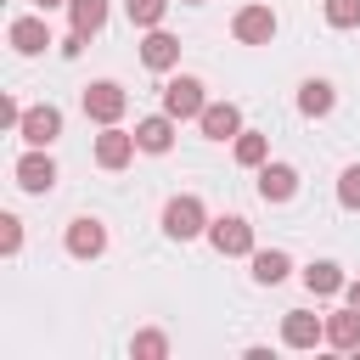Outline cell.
Listing matches in <instances>:
<instances>
[{
    "label": "cell",
    "instance_id": "cell-1",
    "mask_svg": "<svg viewBox=\"0 0 360 360\" xmlns=\"http://www.w3.org/2000/svg\"><path fill=\"white\" fill-rule=\"evenodd\" d=\"M163 236H169V242H197V236H208V208H202V197H191V191L169 197V202H163Z\"/></svg>",
    "mask_w": 360,
    "mask_h": 360
},
{
    "label": "cell",
    "instance_id": "cell-2",
    "mask_svg": "<svg viewBox=\"0 0 360 360\" xmlns=\"http://www.w3.org/2000/svg\"><path fill=\"white\" fill-rule=\"evenodd\" d=\"M79 101H84V118H90V124H118L124 107H129V90L112 84V79H96V84H84Z\"/></svg>",
    "mask_w": 360,
    "mask_h": 360
},
{
    "label": "cell",
    "instance_id": "cell-3",
    "mask_svg": "<svg viewBox=\"0 0 360 360\" xmlns=\"http://www.w3.org/2000/svg\"><path fill=\"white\" fill-rule=\"evenodd\" d=\"M208 242H214V253H225V259H253V225H248L242 214L208 219Z\"/></svg>",
    "mask_w": 360,
    "mask_h": 360
},
{
    "label": "cell",
    "instance_id": "cell-4",
    "mask_svg": "<svg viewBox=\"0 0 360 360\" xmlns=\"http://www.w3.org/2000/svg\"><path fill=\"white\" fill-rule=\"evenodd\" d=\"M276 28H281V22H276V11H270V6H259V0H253V6H242V11L231 17L236 45H270V39H276Z\"/></svg>",
    "mask_w": 360,
    "mask_h": 360
},
{
    "label": "cell",
    "instance_id": "cell-5",
    "mask_svg": "<svg viewBox=\"0 0 360 360\" xmlns=\"http://www.w3.org/2000/svg\"><path fill=\"white\" fill-rule=\"evenodd\" d=\"M202 107H208V96H202V79L197 73H180V79L163 84V112L169 118H197Z\"/></svg>",
    "mask_w": 360,
    "mask_h": 360
},
{
    "label": "cell",
    "instance_id": "cell-6",
    "mask_svg": "<svg viewBox=\"0 0 360 360\" xmlns=\"http://www.w3.org/2000/svg\"><path fill=\"white\" fill-rule=\"evenodd\" d=\"M11 174H17V186H22V191L45 197V191L56 186V158H51L45 146H28V152L17 158V169H11Z\"/></svg>",
    "mask_w": 360,
    "mask_h": 360
},
{
    "label": "cell",
    "instance_id": "cell-7",
    "mask_svg": "<svg viewBox=\"0 0 360 360\" xmlns=\"http://www.w3.org/2000/svg\"><path fill=\"white\" fill-rule=\"evenodd\" d=\"M17 135H22L28 146H51V141H62V107H51V101L28 107L22 124H17Z\"/></svg>",
    "mask_w": 360,
    "mask_h": 360
},
{
    "label": "cell",
    "instance_id": "cell-8",
    "mask_svg": "<svg viewBox=\"0 0 360 360\" xmlns=\"http://www.w3.org/2000/svg\"><path fill=\"white\" fill-rule=\"evenodd\" d=\"M68 253L73 259H101L107 253V225L101 219H90V214H79V219H68Z\"/></svg>",
    "mask_w": 360,
    "mask_h": 360
},
{
    "label": "cell",
    "instance_id": "cell-9",
    "mask_svg": "<svg viewBox=\"0 0 360 360\" xmlns=\"http://www.w3.org/2000/svg\"><path fill=\"white\" fill-rule=\"evenodd\" d=\"M197 129H202L208 141H236V135H242V107H236V101H208V107L197 112Z\"/></svg>",
    "mask_w": 360,
    "mask_h": 360
},
{
    "label": "cell",
    "instance_id": "cell-10",
    "mask_svg": "<svg viewBox=\"0 0 360 360\" xmlns=\"http://www.w3.org/2000/svg\"><path fill=\"white\" fill-rule=\"evenodd\" d=\"M135 152H141V146H135V129L101 124V135H96V163H101V169H124Z\"/></svg>",
    "mask_w": 360,
    "mask_h": 360
},
{
    "label": "cell",
    "instance_id": "cell-11",
    "mask_svg": "<svg viewBox=\"0 0 360 360\" xmlns=\"http://www.w3.org/2000/svg\"><path fill=\"white\" fill-rule=\"evenodd\" d=\"M281 343L287 349H315V343H326V321L309 315V309H287L281 315Z\"/></svg>",
    "mask_w": 360,
    "mask_h": 360
},
{
    "label": "cell",
    "instance_id": "cell-12",
    "mask_svg": "<svg viewBox=\"0 0 360 360\" xmlns=\"http://www.w3.org/2000/svg\"><path fill=\"white\" fill-rule=\"evenodd\" d=\"M6 39H11V51H17V56H39L45 45H56V39H51V28H45V11H39V17H11Z\"/></svg>",
    "mask_w": 360,
    "mask_h": 360
},
{
    "label": "cell",
    "instance_id": "cell-13",
    "mask_svg": "<svg viewBox=\"0 0 360 360\" xmlns=\"http://www.w3.org/2000/svg\"><path fill=\"white\" fill-rule=\"evenodd\" d=\"M141 62H146L152 73L180 68V39H174L169 28H146V39H141Z\"/></svg>",
    "mask_w": 360,
    "mask_h": 360
},
{
    "label": "cell",
    "instance_id": "cell-14",
    "mask_svg": "<svg viewBox=\"0 0 360 360\" xmlns=\"http://www.w3.org/2000/svg\"><path fill=\"white\" fill-rule=\"evenodd\" d=\"M174 124H180V118H169V112L135 118V146H141V152H152V158H163V152L174 146Z\"/></svg>",
    "mask_w": 360,
    "mask_h": 360
},
{
    "label": "cell",
    "instance_id": "cell-15",
    "mask_svg": "<svg viewBox=\"0 0 360 360\" xmlns=\"http://www.w3.org/2000/svg\"><path fill=\"white\" fill-rule=\"evenodd\" d=\"M259 197L264 202H292L298 197V169L292 163H259Z\"/></svg>",
    "mask_w": 360,
    "mask_h": 360
},
{
    "label": "cell",
    "instance_id": "cell-16",
    "mask_svg": "<svg viewBox=\"0 0 360 360\" xmlns=\"http://www.w3.org/2000/svg\"><path fill=\"white\" fill-rule=\"evenodd\" d=\"M287 276H292V259L281 248H253V281L259 287H281Z\"/></svg>",
    "mask_w": 360,
    "mask_h": 360
},
{
    "label": "cell",
    "instance_id": "cell-17",
    "mask_svg": "<svg viewBox=\"0 0 360 360\" xmlns=\"http://www.w3.org/2000/svg\"><path fill=\"white\" fill-rule=\"evenodd\" d=\"M326 343L343 349V354H354L360 349V309H332L326 315Z\"/></svg>",
    "mask_w": 360,
    "mask_h": 360
},
{
    "label": "cell",
    "instance_id": "cell-18",
    "mask_svg": "<svg viewBox=\"0 0 360 360\" xmlns=\"http://www.w3.org/2000/svg\"><path fill=\"white\" fill-rule=\"evenodd\" d=\"M332 107H338V90H332L326 79H304V84H298V112H304V118H326Z\"/></svg>",
    "mask_w": 360,
    "mask_h": 360
},
{
    "label": "cell",
    "instance_id": "cell-19",
    "mask_svg": "<svg viewBox=\"0 0 360 360\" xmlns=\"http://www.w3.org/2000/svg\"><path fill=\"white\" fill-rule=\"evenodd\" d=\"M343 264H332V259H315V264H304V287L315 292V298H332V292H343Z\"/></svg>",
    "mask_w": 360,
    "mask_h": 360
},
{
    "label": "cell",
    "instance_id": "cell-20",
    "mask_svg": "<svg viewBox=\"0 0 360 360\" xmlns=\"http://www.w3.org/2000/svg\"><path fill=\"white\" fill-rule=\"evenodd\" d=\"M231 152H236V163H242V169H259V163H270V135L242 129V135L231 141Z\"/></svg>",
    "mask_w": 360,
    "mask_h": 360
},
{
    "label": "cell",
    "instance_id": "cell-21",
    "mask_svg": "<svg viewBox=\"0 0 360 360\" xmlns=\"http://www.w3.org/2000/svg\"><path fill=\"white\" fill-rule=\"evenodd\" d=\"M68 17L79 34H101L107 28V0H68Z\"/></svg>",
    "mask_w": 360,
    "mask_h": 360
},
{
    "label": "cell",
    "instance_id": "cell-22",
    "mask_svg": "<svg viewBox=\"0 0 360 360\" xmlns=\"http://www.w3.org/2000/svg\"><path fill=\"white\" fill-rule=\"evenodd\" d=\"M124 11H129V22H135V28H163L169 0H124Z\"/></svg>",
    "mask_w": 360,
    "mask_h": 360
},
{
    "label": "cell",
    "instance_id": "cell-23",
    "mask_svg": "<svg viewBox=\"0 0 360 360\" xmlns=\"http://www.w3.org/2000/svg\"><path fill=\"white\" fill-rule=\"evenodd\" d=\"M129 354H135V360H163V354H169V338H163V332H135V338H129Z\"/></svg>",
    "mask_w": 360,
    "mask_h": 360
},
{
    "label": "cell",
    "instance_id": "cell-24",
    "mask_svg": "<svg viewBox=\"0 0 360 360\" xmlns=\"http://www.w3.org/2000/svg\"><path fill=\"white\" fill-rule=\"evenodd\" d=\"M332 28H360V0H321Z\"/></svg>",
    "mask_w": 360,
    "mask_h": 360
},
{
    "label": "cell",
    "instance_id": "cell-25",
    "mask_svg": "<svg viewBox=\"0 0 360 360\" xmlns=\"http://www.w3.org/2000/svg\"><path fill=\"white\" fill-rule=\"evenodd\" d=\"M0 253H6V259L22 253V219H17V214H0Z\"/></svg>",
    "mask_w": 360,
    "mask_h": 360
},
{
    "label": "cell",
    "instance_id": "cell-26",
    "mask_svg": "<svg viewBox=\"0 0 360 360\" xmlns=\"http://www.w3.org/2000/svg\"><path fill=\"white\" fill-rule=\"evenodd\" d=\"M338 202H343V208H360V163H349V169L338 174Z\"/></svg>",
    "mask_w": 360,
    "mask_h": 360
},
{
    "label": "cell",
    "instance_id": "cell-27",
    "mask_svg": "<svg viewBox=\"0 0 360 360\" xmlns=\"http://www.w3.org/2000/svg\"><path fill=\"white\" fill-rule=\"evenodd\" d=\"M22 112H28V107H17L11 96H0V124H6V129H17V124H22Z\"/></svg>",
    "mask_w": 360,
    "mask_h": 360
},
{
    "label": "cell",
    "instance_id": "cell-28",
    "mask_svg": "<svg viewBox=\"0 0 360 360\" xmlns=\"http://www.w3.org/2000/svg\"><path fill=\"white\" fill-rule=\"evenodd\" d=\"M84 39H90V34H79V28H73V34H68L56 51H62V56H79V51H84Z\"/></svg>",
    "mask_w": 360,
    "mask_h": 360
},
{
    "label": "cell",
    "instance_id": "cell-29",
    "mask_svg": "<svg viewBox=\"0 0 360 360\" xmlns=\"http://www.w3.org/2000/svg\"><path fill=\"white\" fill-rule=\"evenodd\" d=\"M343 298H349V309H360V276H354V281H343Z\"/></svg>",
    "mask_w": 360,
    "mask_h": 360
},
{
    "label": "cell",
    "instance_id": "cell-30",
    "mask_svg": "<svg viewBox=\"0 0 360 360\" xmlns=\"http://www.w3.org/2000/svg\"><path fill=\"white\" fill-rule=\"evenodd\" d=\"M34 6H39V11H56V6H68V0H34Z\"/></svg>",
    "mask_w": 360,
    "mask_h": 360
},
{
    "label": "cell",
    "instance_id": "cell-31",
    "mask_svg": "<svg viewBox=\"0 0 360 360\" xmlns=\"http://www.w3.org/2000/svg\"><path fill=\"white\" fill-rule=\"evenodd\" d=\"M186 6H202V0H186Z\"/></svg>",
    "mask_w": 360,
    "mask_h": 360
}]
</instances>
